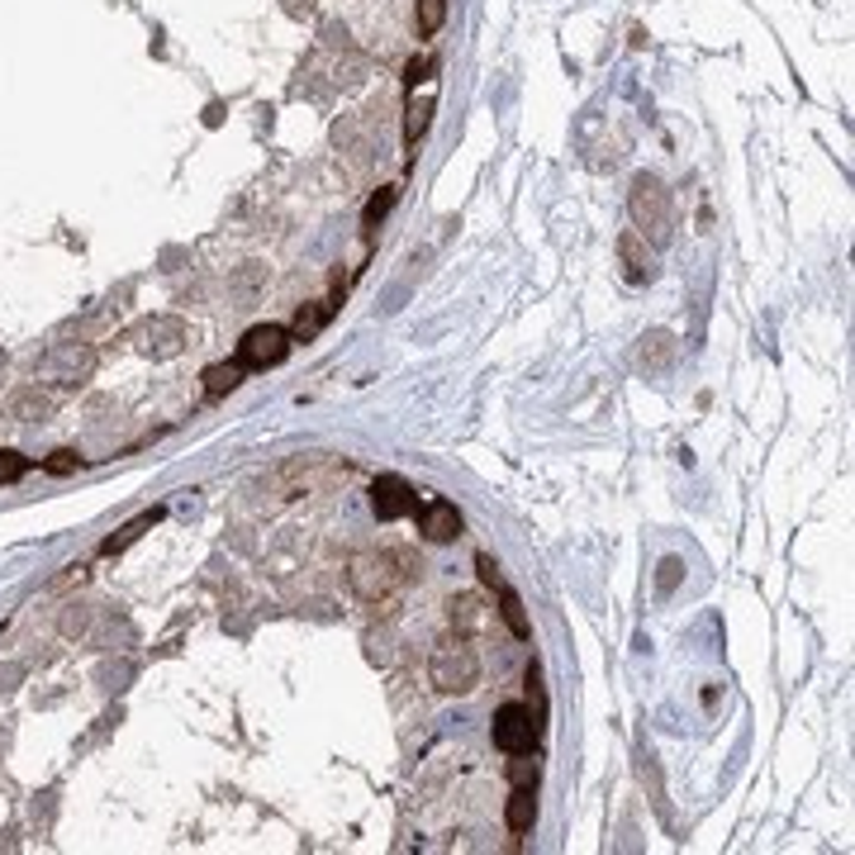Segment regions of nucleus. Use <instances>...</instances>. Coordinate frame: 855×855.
I'll return each mask as SVG.
<instances>
[{
    "mask_svg": "<svg viewBox=\"0 0 855 855\" xmlns=\"http://www.w3.org/2000/svg\"><path fill=\"white\" fill-rule=\"evenodd\" d=\"M418 571H424V561H418L410 547L362 551V557H352V565H347V585L362 603H390L404 585L418 581Z\"/></svg>",
    "mask_w": 855,
    "mask_h": 855,
    "instance_id": "1",
    "label": "nucleus"
},
{
    "mask_svg": "<svg viewBox=\"0 0 855 855\" xmlns=\"http://www.w3.org/2000/svg\"><path fill=\"white\" fill-rule=\"evenodd\" d=\"M627 209H633V223L642 239H651L656 247L670 243V191L656 176H633V195H627Z\"/></svg>",
    "mask_w": 855,
    "mask_h": 855,
    "instance_id": "2",
    "label": "nucleus"
},
{
    "mask_svg": "<svg viewBox=\"0 0 855 855\" xmlns=\"http://www.w3.org/2000/svg\"><path fill=\"white\" fill-rule=\"evenodd\" d=\"M428 680L438 694H471L480 684V656L466 647L462 637L456 642H442L428 661Z\"/></svg>",
    "mask_w": 855,
    "mask_h": 855,
    "instance_id": "3",
    "label": "nucleus"
},
{
    "mask_svg": "<svg viewBox=\"0 0 855 855\" xmlns=\"http://www.w3.org/2000/svg\"><path fill=\"white\" fill-rule=\"evenodd\" d=\"M96 371V352L82 347V342H62V347H52L44 362H38V386H52V390H76L82 380Z\"/></svg>",
    "mask_w": 855,
    "mask_h": 855,
    "instance_id": "4",
    "label": "nucleus"
},
{
    "mask_svg": "<svg viewBox=\"0 0 855 855\" xmlns=\"http://www.w3.org/2000/svg\"><path fill=\"white\" fill-rule=\"evenodd\" d=\"M291 357V333L281 323H257L247 328V338L239 342V362L253 366V371H267V366H281Z\"/></svg>",
    "mask_w": 855,
    "mask_h": 855,
    "instance_id": "5",
    "label": "nucleus"
},
{
    "mask_svg": "<svg viewBox=\"0 0 855 855\" xmlns=\"http://www.w3.org/2000/svg\"><path fill=\"white\" fill-rule=\"evenodd\" d=\"M537 736H542V728H537V718H533L523 704H504V708L494 713V746H499L504 756L533 752Z\"/></svg>",
    "mask_w": 855,
    "mask_h": 855,
    "instance_id": "6",
    "label": "nucleus"
},
{
    "mask_svg": "<svg viewBox=\"0 0 855 855\" xmlns=\"http://www.w3.org/2000/svg\"><path fill=\"white\" fill-rule=\"evenodd\" d=\"M134 347L143 352V357H152V362L176 357V352L186 347V323L171 319V314H157V319L134 328Z\"/></svg>",
    "mask_w": 855,
    "mask_h": 855,
    "instance_id": "7",
    "label": "nucleus"
},
{
    "mask_svg": "<svg viewBox=\"0 0 855 855\" xmlns=\"http://www.w3.org/2000/svg\"><path fill=\"white\" fill-rule=\"evenodd\" d=\"M371 504H376L380 523H394V518H410V513L418 509V494H414V485L404 476H380L371 485Z\"/></svg>",
    "mask_w": 855,
    "mask_h": 855,
    "instance_id": "8",
    "label": "nucleus"
},
{
    "mask_svg": "<svg viewBox=\"0 0 855 855\" xmlns=\"http://www.w3.org/2000/svg\"><path fill=\"white\" fill-rule=\"evenodd\" d=\"M462 509L447 504V499H428L424 513H418V533L428 537V542H456L462 537Z\"/></svg>",
    "mask_w": 855,
    "mask_h": 855,
    "instance_id": "9",
    "label": "nucleus"
},
{
    "mask_svg": "<svg viewBox=\"0 0 855 855\" xmlns=\"http://www.w3.org/2000/svg\"><path fill=\"white\" fill-rule=\"evenodd\" d=\"M447 623L456 627V637H476L490 627V609H485V599H476V595H456L447 603Z\"/></svg>",
    "mask_w": 855,
    "mask_h": 855,
    "instance_id": "10",
    "label": "nucleus"
},
{
    "mask_svg": "<svg viewBox=\"0 0 855 855\" xmlns=\"http://www.w3.org/2000/svg\"><path fill=\"white\" fill-rule=\"evenodd\" d=\"M618 261H623L627 281H651V276H656L647 239H642V233H623V239H618Z\"/></svg>",
    "mask_w": 855,
    "mask_h": 855,
    "instance_id": "11",
    "label": "nucleus"
},
{
    "mask_svg": "<svg viewBox=\"0 0 855 855\" xmlns=\"http://www.w3.org/2000/svg\"><path fill=\"white\" fill-rule=\"evenodd\" d=\"M504 822H509L513 836L533 832V822H537V789H513L509 808H504Z\"/></svg>",
    "mask_w": 855,
    "mask_h": 855,
    "instance_id": "12",
    "label": "nucleus"
},
{
    "mask_svg": "<svg viewBox=\"0 0 855 855\" xmlns=\"http://www.w3.org/2000/svg\"><path fill=\"white\" fill-rule=\"evenodd\" d=\"M333 300H314V305H300L295 309V319H291V328H285V333H291V338H314V333H319V328L328 323V319H333Z\"/></svg>",
    "mask_w": 855,
    "mask_h": 855,
    "instance_id": "13",
    "label": "nucleus"
},
{
    "mask_svg": "<svg viewBox=\"0 0 855 855\" xmlns=\"http://www.w3.org/2000/svg\"><path fill=\"white\" fill-rule=\"evenodd\" d=\"M152 523H162V509H148V513H138V518H134V523H124V528L114 533V537H110V542H105L100 551H105V557H120V551H129V547H134L138 537L152 528Z\"/></svg>",
    "mask_w": 855,
    "mask_h": 855,
    "instance_id": "14",
    "label": "nucleus"
},
{
    "mask_svg": "<svg viewBox=\"0 0 855 855\" xmlns=\"http://www.w3.org/2000/svg\"><path fill=\"white\" fill-rule=\"evenodd\" d=\"M243 371H247L243 362H215V366H205V394H209V400H219V394L239 390L243 386Z\"/></svg>",
    "mask_w": 855,
    "mask_h": 855,
    "instance_id": "15",
    "label": "nucleus"
},
{
    "mask_svg": "<svg viewBox=\"0 0 855 855\" xmlns=\"http://www.w3.org/2000/svg\"><path fill=\"white\" fill-rule=\"evenodd\" d=\"M670 362H675V338L661 333V328L642 338V371H665Z\"/></svg>",
    "mask_w": 855,
    "mask_h": 855,
    "instance_id": "16",
    "label": "nucleus"
},
{
    "mask_svg": "<svg viewBox=\"0 0 855 855\" xmlns=\"http://www.w3.org/2000/svg\"><path fill=\"white\" fill-rule=\"evenodd\" d=\"M499 618H504V623H509V633L513 637H528L533 633V623H528V613H523V599L518 595H513V589L504 585V589H499Z\"/></svg>",
    "mask_w": 855,
    "mask_h": 855,
    "instance_id": "17",
    "label": "nucleus"
},
{
    "mask_svg": "<svg viewBox=\"0 0 855 855\" xmlns=\"http://www.w3.org/2000/svg\"><path fill=\"white\" fill-rule=\"evenodd\" d=\"M442 20H447V0H418V10H414L418 38H432V34L442 29Z\"/></svg>",
    "mask_w": 855,
    "mask_h": 855,
    "instance_id": "18",
    "label": "nucleus"
},
{
    "mask_svg": "<svg viewBox=\"0 0 855 855\" xmlns=\"http://www.w3.org/2000/svg\"><path fill=\"white\" fill-rule=\"evenodd\" d=\"M428 114H432V90H424V100H418V96L410 100V114H404V138H410V143L424 138Z\"/></svg>",
    "mask_w": 855,
    "mask_h": 855,
    "instance_id": "19",
    "label": "nucleus"
},
{
    "mask_svg": "<svg viewBox=\"0 0 855 855\" xmlns=\"http://www.w3.org/2000/svg\"><path fill=\"white\" fill-rule=\"evenodd\" d=\"M537 774H542V766L533 760V752H518L509 760V784L513 789H537Z\"/></svg>",
    "mask_w": 855,
    "mask_h": 855,
    "instance_id": "20",
    "label": "nucleus"
},
{
    "mask_svg": "<svg viewBox=\"0 0 855 855\" xmlns=\"http://www.w3.org/2000/svg\"><path fill=\"white\" fill-rule=\"evenodd\" d=\"M394 195H400V191H394V186H380V191L371 195V205H366V215H362V223H366V229H376V223H380V219H386V215H390V205H394Z\"/></svg>",
    "mask_w": 855,
    "mask_h": 855,
    "instance_id": "21",
    "label": "nucleus"
},
{
    "mask_svg": "<svg viewBox=\"0 0 855 855\" xmlns=\"http://www.w3.org/2000/svg\"><path fill=\"white\" fill-rule=\"evenodd\" d=\"M48 410H52V400H44V394H38V386L24 390L20 400H15V414H20V418H48Z\"/></svg>",
    "mask_w": 855,
    "mask_h": 855,
    "instance_id": "22",
    "label": "nucleus"
},
{
    "mask_svg": "<svg viewBox=\"0 0 855 855\" xmlns=\"http://www.w3.org/2000/svg\"><path fill=\"white\" fill-rule=\"evenodd\" d=\"M680 575H684V561L680 557H665L661 561V575H656V595H670V589L680 585Z\"/></svg>",
    "mask_w": 855,
    "mask_h": 855,
    "instance_id": "23",
    "label": "nucleus"
},
{
    "mask_svg": "<svg viewBox=\"0 0 855 855\" xmlns=\"http://www.w3.org/2000/svg\"><path fill=\"white\" fill-rule=\"evenodd\" d=\"M476 571H480V581L490 585L494 595H499V589H504V575H499V561L490 557V551H480V557H476Z\"/></svg>",
    "mask_w": 855,
    "mask_h": 855,
    "instance_id": "24",
    "label": "nucleus"
},
{
    "mask_svg": "<svg viewBox=\"0 0 855 855\" xmlns=\"http://www.w3.org/2000/svg\"><path fill=\"white\" fill-rule=\"evenodd\" d=\"M24 471H29V462H24L20 452H0V485H10V480H20Z\"/></svg>",
    "mask_w": 855,
    "mask_h": 855,
    "instance_id": "25",
    "label": "nucleus"
},
{
    "mask_svg": "<svg viewBox=\"0 0 855 855\" xmlns=\"http://www.w3.org/2000/svg\"><path fill=\"white\" fill-rule=\"evenodd\" d=\"M76 466H82V456H76V452H52L44 462V471H52V476H68V471H76Z\"/></svg>",
    "mask_w": 855,
    "mask_h": 855,
    "instance_id": "26",
    "label": "nucleus"
},
{
    "mask_svg": "<svg viewBox=\"0 0 855 855\" xmlns=\"http://www.w3.org/2000/svg\"><path fill=\"white\" fill-rule=\"evenodd\" d=\"M428 72H432V58H414L404 76H410V86H418V82H428Z\"/></svg>",
    "mask_w": 855,
    "mask_h": 855,
    "instance_id": "27",
    "label": "nucleus"
}]
</instances>
